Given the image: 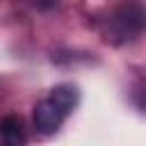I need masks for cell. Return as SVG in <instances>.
<instances>
[{"label":"cell","mask_w":146,"mask_h":146,"mask_svg":"<svg viewBox=\"0 0 146 146\" xmlns=\"http://www.w3.org/2000/svg\"><path fill=\"white\" fill-rule=\"evenodd\" d=\"M50 98L68 114L75 105H78V89L73 84H57L52 91H50Z\"/></svg>","instance_id":"cell-3"},{"label":"cell","mask_w":146,"mask_h":146,"mask_svg":"<svg viewBox=\"0 0 146 146\" xmlns=\"http://www.w3.org/2000/svg\"><path fill=\"white\" fill-rule=\"evenodd\" d=\"M146 27V11L139 2H125L121 7H116L110 18H107V39L121 43L128 41L132 36H137L141 30Z\"/></svg>","instance_id":"cell-1"},{"label":"cell","mask_w":146,"mask_h":146,"mask_svg":"<svg viewBox=\"0 0 146 146\" xmlns=\"http://www.w3.org/2000/svg\"><path fill=\"white\" fill-rule=\"evenodd\" d=\"M0 132L9 144H23L25 135H23V123L18 116H5L0 121Z\"/></svg>","instance_id":"cell-4"},{"label":"cell","mask_w":146,"mask_h":146,"mask_svg":"<svg viewBox=\"0 0 146 146\" xmlns=\"http://www.w3.org/2000/svg\"><path fill=\"white\" fill-rule=\"evenodd\" d=\"M64 116H66V112H64L50 96L43 98V100H39L36 107H34V125H36V130L43 132V135H52V132L62 125Z\"/></svg>","instance_id":"cell-2"}]
</instances>
